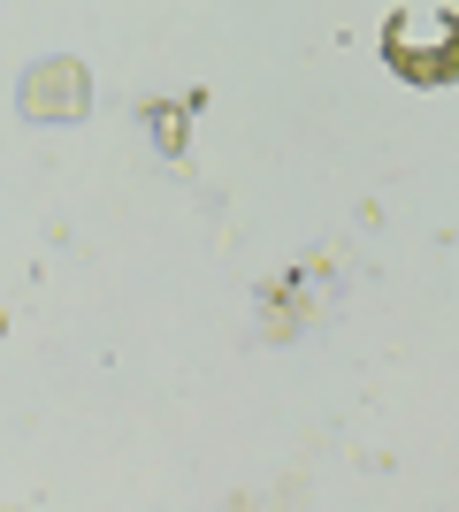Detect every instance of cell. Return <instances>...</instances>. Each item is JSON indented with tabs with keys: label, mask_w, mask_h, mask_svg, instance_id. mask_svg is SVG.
<instances>
[{
	"label": "cell",
	"mask_w": 459,
	"mask_h": 512,
	"mask_svg": "<svg viewBox=\"0 0 459 512\" xmlns=\"http://www.w3.org/2000/svg\"><path fill=\"white\" fill-rule=\"evenodd\" d=\"M383 46H391V62L406 69V77H421V85H437V77H452V69H459V23L437 16V8L398 16Z\"/></svg>",
	"instance_id": "1"
},
{
	"label": "cell",
	"mask_w": 459,
	"mask_h": 512,
	"mask_svg": "<svg viewBox=\"0 0 459 512\" xmlns=\"http://www.w3.org/2000/svg\"><path fill=\"white\" fill-rule=\"evenodd\" d=\"M23 107H77V69L54 62V77H46V85H23Z\"/></svg>",
	"instance_id": "2"
}]
</instances>
